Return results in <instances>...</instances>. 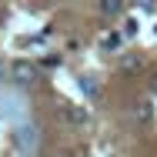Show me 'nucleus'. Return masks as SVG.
I'll return each mask as SVG.
<instances>
[{"label":"nucleus","instance_id":"1","mask_svg":"<svg viewBox=\"0 0 157 157\" xmlns=\"http://www.w3.org/2000/svg\"><path fill=\"white\" fill-rule=\"evenodd\" d=\"M10 77H13V84H20V87H37V80H40V74H37V67L27 60H17L10 67Z\"/></svg>","mask_w":157,"mask_h":157},{"label":"nucleus","instance_id":"2","mask_svg":"<svg viewBox=\"0 0 157 157\" xmlns=\"http://www.w3.org/2000/svg\"><path fill=\"white\" fill-rule=\"evenodd\" d=\"M13 140H17V147H20L24 154L37 151V127L33 124H20L17 130H13Z\"/></svg>","mask_w":157,"mask_h":157},{"label":"nucleus","instance_id":"3","mask_svg":"<svg viewBox=\"0 0 157 157\" xmlns=\"http://www.w3.org/2000/svg\"><path fill=\"white\" fill-rule=\"evenodd\" d=\"M134 121L140 127H147L151 121H154V107H151V100H137L134 104Z\"/></svg>","mask_w":157,"mask_h":157},{"label":"nucleus","instance_id":"4","mask_svg":"<svg viewBox=\"0 0 157 157\" xmlns=\"http://www.w3.org/2000/svg\"><path fill=\"white\" fill-rule=\"evenodd\" d=\"M63 117H67L70 124H77V127H84L90 121V114H87L84 107H77V104H63Z\"/></svg>","mask_w":157,"mask_h":157},{"label":"nucleus","instance_id":"5","mask_svg":"<svg viewBox=\"0 0 157 157\" xmlns=\"http://www.w3.org/2000/svg\"><path fill=\"white\" fill-rule=\"evenodd\" d=\"M100 13L104 17H121L124 13V0H100Z\"/></svg>","mask_w":157,"mask_h":157},{"label":"nucleus","instance_id":"6","mask_svg":"<svg viewBox=\"0 0 157 157\" xmlns=\"http://www.w3.org/2000/svg\"><path fill=\"white\" fill-rule=\"evenodd\" d=\"M121 44H124V33H104V40H100V47H104L107 54H110V50H117Z\"/></svg>","mask_w":157,"mask_h":157},{"label":"nucleus","instance_id":"7","mask_svg":"<svg viewBox=\"0 0 157 157\" xmlns=\"http://www.w3.org/2000/svg\"><path fill=\"white\" fill-rule=\"evenodd\" d=\"M140 67H144L140 57H124V70H140Z\"/></svg>","mask_w":157,"mask_h":157},{"label":"nucleus","instance_id":"8","mask_svg":"<svg viewBox=\"0 0 157 157\" xmlns=\"http://www.w3.org/2000/svg\"><path fill=\"white\" fill-rule=\"evenodd\" d=\"M137 27H140V24H137V17H130V20H127V27H124V37H134Z\"/></svg>","mask_w":157,"mask_h":157},{"label":"nucleus","instance_id":"9","mask_svg":"<svg viewBox=\"0 0 157 157\" xmlns=\"http://www.w3.org/2000/svg\"><path fill=\"white\" fill-rule=\"evenodd\" d=\"M80 87H84L87 94H97V84L90 80V77H80Z\"/></svg>","mask_w":157,"mask_h":157},{"label":"nucleus","instance_id":"10","mask_svg":"<svg viewBox=\"0 0 157 157\" xmlns=\"http://www.w3.org/2000/svg\"><path fill=\"white\" fill-rule=\"evenodd\" d=\"M151 90H154V94H157V74H154V80H151Z\"/></svg>","mask_w":157,"mask_h":157},{"label":"nucleus","instance_id":"11","mask_svg":"<svg viewBox=\"0 0 157 157\" xmlns=\"http://www.w3.org/2000/svg\"><path fill=\"white\" fill-rule=\"evenodd\" d=\"M0 77H3V60H0Z\"/></svg>","mask_w":157,"mask_h":157},{"label":"nucleus","instance_id":"12","mask_svg":"<svg viewBox=\"0 0 157 157\" xmlns=\"http://www.w3.org/2000/svg\"><path fill=\"white\" fill-rule=\"evenodd\" d=\"M63 157H67V154H63Z\"/></svg>","mask_w":157,"mask_h":157}]
</instances>
